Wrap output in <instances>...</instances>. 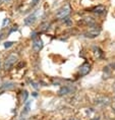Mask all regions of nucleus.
<instances>
[{
    "mask_svg": "<svg viewBox=\"0 0 115 120\" xmlns=\"http://www.w3.org/2000/svg\"><path fill=\"white\" fill-rule=\"evenodd\" d=\"M69 12H70V5L66 4L65 6H63L61 9L58 11V13L56 14V17L57 19H64L65 16L68 15Z\"/></svg>",
    "mask_w": 115,
    "mask_h": 120,
    "instance_id": "1",
    "label": "nucleus"
},
{
    "mask_svg": "<svg viewBox=\"0 0 115 120\" xmlns=\"http://www.w3.org/2000/svg\"><path fill=\"white\" fill-rule=\"evenodd\" d=\"M15 62H16V56L15 55H10L8 58H6V60H5L4 68L5 69H10V68L15 64Z\"/></svg>",
    "mask_w": 115,
    "mask_h": 120,
    "instance_id": "2",
    "label": "nucleus"
},
{
    "mask_svg": "<svg viewBox=\"0 0 115 120\" xmlns=\"http://www.w3.org/2000/svg\"><path fill=\"white\" fill-rule=\"evenodd\" d=\"M43 47V43L40 39H35L34 42H33V48L36 50V51H39L41 48Z\"/></svg>",
    "mask_w": 115,
    "mask_h": 120,
    "instance_id": "3",
    "label": "nucleus"
},
{
    "mask_svg": "<svg viewBox=\"0 0 115 120\" xmlns=\"http://www.w3.org/2000/svg\"><path fill=\"white\" fill-rule=\"evenodd\" d=\"M90 71V65L88 63H84L83 66L80 67V73L83 74V75H84V74H87L88 72Z\"/></svg>",
    "mask_w": 115,
    "mask_h": 120,
    "instance_id": "4",
    "label": "nucleus"
},
{
    "mask_svg": "<svg viewBox=\"0 0 115 120\" xmlns=\"http://www.w3.org/2000/svg\"><path fill=\"white\" fill-rule=\"evenodd\" d=\"M34 20H35V14H33V15H30L29 17H27L25 19V23L26 25H31Z\"/></svg>",
    "mask_w": 115,
    "mask_h": 120,
    "instance_id": "5",
    "label": "nucleus"
},
{
    "mask_svg": "<svg viewBox=\"0 0 115 120\" xmlns=\"http://www.w3.org/2000/svg\"><path fill=\"white\" fill-rule=\"evenodd\" d=\"M12 42H6V43L4 44V47L5 48H8V47H10V46H12Z\"/></svg>",
    "mask_w": 115,
    "mask_h": 120,
    "instance_id": "6",
    "label": "nucleus"
},
{
    "mask_svg": "<svg viewBox=\"0 0 115 120\" xmlns=\"http://www.w3.org/2000/svg\"><path fill=\"white\" fill-rule=\"evenodd\" d=\"M0 40H1V35H0Z\"/></svg>",
    "mask_w": 115,
    "mask_h": 120,
    "instance_id": "7",
    "label": "nucleus"
}]
</instances>
